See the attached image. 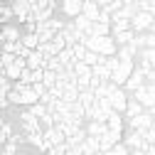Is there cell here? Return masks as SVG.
<instances>
[{
    "mask_svg": "<svg viewBox=\"0 0 155 155\" xmlns=\"http://www.w3.org/2000/svg\"><path fill=\"white\" fill-rule=\"evenodd\" d=\"M148 128H153V116H150V111H145V113H140V116H135V118H130L128 121V130H148Z\"/></svg>",
    "mask_w": 155,
    "mask_h": 155,
    "instance_id": "cell-8",
    "label": "cell"
},
{
    "mask_svg": "<svg viewBox=\"0 0 155 155\" xmlns=\"http://www.w3.org/2000/svg\"><path fill=\"white\" fill-rule=\"evenodd\" d=\"M108 130H116V133H123V116L121 113H111V118L106 121Z\"/></svg>",
    "mask_w": 155,
    "mask_h": 155,
    "instance_id": "cell-18",
    "label": "cell"
},
{
    "mask_svg": "<svg viewBox=\"0 0 155 155\" xmlns=\"http://www.w3.org/2000/svg\"><path fill=\"white\" fill-rule=\"evenodd\" d=\"M12 15H15L12 5H8V3H3V5H0V17H3V22H5V25H8V20H10Z\"/></svg>",
    "mask_w": 155,
    "mask_h": 155,
    "instance_id": "cell-25",
    "label": "cell"
},
{
    "mask_svg": "<svg viewBox=\"0 0 155 155\" xmlns=\"http://www.w3.org/2000/svg\"><path fill=\"white\" fill-rule=\"evenodd\" d=\"M96 101H99V99H96V94L89 89V91H81V96H79V104L84 106V108H91V106H96Z\"/></svg>",
    "mask_w": 155,
    "mask_h": 155,
    "instance_id": "cell-20",
    "label": "cell"
},
{
    "mask_svg": "<svg viewBox=\"0 0 155 155\" xmlns=\"http://www.w3.org/2000/svg\"><path fill=\"white\" fill-rule=\"evenodd\" d=\"M99 143H101V153H108V150H113L118 143H123V133H116V130H106L101 138H99Z\"/></svg>",
    "mask_w": 155,
    "mask_h": 155,
    "instance_id": "cell-7",
    "label": "cell"
},
{
    "mask_svg": "<svg viewBox=\"0 0 155 155\" xmlns=\"http://www.w3.org/2000/svg\"><path fill=\"white\" fill-rule=\"evenodd\" d=\"M35 155H47V153H35Z\"/></svg>",
    "mask_w": 155,
    "mask_h": 155,
    "instance_id": "cell-33",
    "label": "cell"
},
{
    "mask_svg": "<svg viewBox=\"0 0 155 155\" xmlns=\"http://www.w3.org/2000/svg\"><path fill=\"white\" fill-rule=\"evenodd\" d=\"M150 32H153V35H155V25H153V30H150Z\"/></svg>",
    "mask_w": 155,
    "mask_h": 155,
    "instance_id": "cell-34",
    "label": "cell"
},
{
    "mask_svg": "<svg viewBox=\"0 0 155 155\" xmlns=\"http://www.w3.org/2000/svg\"><path fill=\"white\" fill-rule=\"evenodd\" d=\"M140 59L148 62V64L155 69V49H143V52H140Z\"/></svg>",
    "mask_w": 155,
    "mask_h": 155,
    "instance_id": "cell-27",
    "label": "cell"
},
{
    "mask_svg": "<svg viewBox=\"0 0 155 155\" xmlns=\"http://www.w3.org/2000/svg\"><path fill=\"white\" fill-rule=\"evenodd\" d=\"M3 40H5V42H22V35H20L17 27L5 25V27H3Z\"/></svg>",
    "mask_w": 155,
    "mask_h": 155,
    "instance_id": "cell-15",
    "label": "cell"
},
{
    "mask_svg": "<svg viewBox=\"0 0 155 155\" xmlns=\"http://www.w3.org/2000/svg\"><path fill=\"white\" fill-rule=\"evenodd\" d=\"M113 40H116V45L128 47V45H133V42H135V32H133V30H128V32H121V35H113Z\"/></svg>",
    "mask_w": 155,
    "mask_h": 155,
    "instance_id": "cell-17",
    "label": "cell"
},
{
    "mask_svg": "<svg viewBox=\"0 0 155 155\" xmlns=\"http://www.w3.org/2000/svg\"><path fill=\"white\" fill-rule=\"evenodd\" d=\"M45 143H47V153H49L54 145H62V143H67V135H64V130H62L59 126H54V128L45 130Z\"/></svg>",
    "mask_w": 155,
    "mask_h": 155,
    "instance_id": "cell-6",
    "label": "cell"
},
{
    "mask_svg": "<svg viewBox=\"0 0 155 155\" xmlns=\"http://www.w3.org/2000/svg\"><path fill=\"white\" fill-rule=\"evenodd\" d=\"M89 37H111V25L94 22V25H91V30H89Z\"/></svg>",
    "mask_w": 155,
    "mask_h": 155,
    "instance_id": "cell-14",
    "label": "cell"
},
{
    "mask_svg": "<svg viewBox=\"0 0 155 155\" xmlns=\"http://www.w3.org/2000/svg\"><path fill=\"white\" fill-rule=\"evenodd\" d=\"M108 101H111V106H113V111L116 113H126V108H128V96H126V91H123V86H116L113 81H111V89H108Z\"/></svg>",
    "mask_w": 155,
    "mask_h": 155,
    "instance_id": "cell-3",
    "label": "cell"
},
{
    "mask_svg": "<svg viewBox=\"0 0 155 155\" xmlns=\"http://www.w3.org/2000/svg\"><path fill=\"white\" fill-rule=\"evenodd\" d=\"M140 113H145V106H143L140 101L130 99V101H128V108H126V116H128V121H130V118H135V116H140Z\"/></svg>",
    "mask_w": 155,
    "mask_h": 155,
    "instance_id": "cell-16",
    "label": "cell"
},
{
    "mask_svg": "<svg viewBox=\"0 0 155 155\" xmlns=\"http://www.w3.org/2000/svg\"><path fill=\"white\" fill-rule=\"evenodd\" d=\"M74 74H76V79H91V76H94V69H91L89 64L79 62V64L74 67Z\"/></svg>",
    "mask_w": 155,
    "mask_h": 155,
    "instance_id": "cell-19",
    "label": "cell"
},
{
    "mask_svg": "<svg viewBox=\"0 0 155 155\" xmlns=\"http://www.w3.org/2000/svg\"><path fill=\"white\" fill-rule=\"evenodd\" d=\"M133 99H135V101H140L148 111L155 108V84H145L143 89H138V91L133 94Z\"/></svg>",
    "mask_w": 155,
    "mask_h": 155,
    "instance_id": "cell-4",
    "label": "cell"
},
{
    "mask_svg": "<svg viewBox=\"0 0 155 155\" xmlns=\"http://www.w3.org/2000/svg\"><path fill=\"white\" fill-rule=\"evenodd\" d=\"M111 27H113V35H121V32H128V30H133V22H130V20H116Z\"/></svg>",
    "mask_w": 155,
    "mask_h": 155,
    "instance_id": "cell-22",
    "label": "cell"
},
{
    "mask_svg": "<svg viewBox=\"0 0 155 155\" xmlns=\"http://www.w3.org/2000/svg\"><path fill=\"white\" fill-rule=\"evenodd\" d=\"M135 54H140L138 49H135V45H128V47H121L118 49V59H133Z\"/></svg>",
    "mask_w": 155,
    "mask_h": 155,
    "instance_id": "cell-23",
    "label": "cell"
},
{
    "mask_svg": "<svg viewBox=\"0 0 155 155\" xmlns=\"http://www.w3.org/2000/svg\"><path fill=\"white\" fill-rule=\"evenodd\" d=\"M123 143H126L130 150H143V153L150 148V145L145 143V138H143V133H140V130H128V133H126V138H123Z\"/></svg>",
    "mask_w": 155,
    "mask_h": 155,
    "instance_id": "cell-5",
    "label": "cell"
},
{
    "mask_svg": "<svg viewBox=\"0 0 155 155\" xmlns=\"http://www.w3.org/2000/svg\"><path fill=\"white\" fill-rule=\"evenodd\" d=\"M71 52H74V57H76V62H84V59H86V54H89L86 45H74Z\"/></svg>",
    "mask_w": 155,
    "mask_h": 155,
    "instance_id": "cell-24",
    "label": "cell"
},
{
    "mask_svg": "<svg viewBox=\"0 0 155 155\" xmlns=\"http://www.w3.org/2000/svg\"><path fill=\"white\" fill-rule=\"evenodd\" d=\"M86 49L96 52V54H104V57H116L118 54V45H116L113 37H86Z\"/></svg>",
    "mask_w": 155,
    "mask_h": 155,
    "instance_id": "cell-2",
    "label": "cell"
},
{
    "mask_svg": "<svg viewBox=\"0 0 155 155\" xmlns=\"http://www.w3.org/2000/svg\"><path fill=\"white\" fill-rule=\"evenodd\" d=\"M84 17H89L91 22H99V17H101V5H99V0H86L84 3Z\"/></svg>",
    "mask_w": 155,
    "mask_h": 155,
    "instance_id": "cell-10",
    "label": "cell"
},
{
    "mask_svg": "<svg viewBox=\"0 0 155 155\" xmlns=\"http://www.w3.org/2000/svg\"><path fill=\"white\" fill-rule=\"evenodd\" d=\"M145 49H155V35L145 32Z\"/></svg>",
    "mask_w": 155,
    "mask_h": 155,
    "instance_id": "cell-30",
    "label": "cell"
},
{
    "mask_svg": "<svg viewBox=\"0 0 155 155\" xmlns=\"http://www.w3.org/2000/svg\"><path fill=\"white\" fill-rule=\"evenodd\" d=\"M62 10H64L67 17H74V20H76V17L84 12V0H64Z\"/></svg>",
    "mask_w": 155,
    "mask_h": 155,
    "instance_id": "cell-9",
    "label": "cell"
},
{
    "mask_svg": "<svg viewBox=\"0 0 155 155\" xmlns=\"http://www.w3.org/2000/svg\"><path fill=\"white\" fill-rule=\"evenodd\" d=\"M145 155H155V145H150V148L145 150Z\"/></svg>",
    "mask_w": 155,
    "mask_h": 155,
    "instance_id": "cell-31",
    "label": "cell"
},
{
    "mask_svg": "<svg viewBox=\"0 0 155 155\" xmlns=\"http://www.w3.org/2000/svg\"><path fill=\"white\" fill-rule=\"evenodd\" d=\"M17 145H20V143H15V140L5 143V148H3V155H15V153H17Z\"/></svg>",
    "mask_w": 155,
    "mask_h": 155,
    "instance_id": "cell-29",
    "label": "cell"
},
{
    "mask_svg": "<svg viewBox=\"0 0 155 155\" xmlns=\"http://www.w3.org/2000/svg\"><path fill=\"white\" fill-rule=\"evenodd\" d=\"M94 76H96L99 81H111V69L106 67V62L99 64V67H94Z\"/></svg>",
    "mask_w": 155,
    "mask_h": 155,
    "instance_id": "cell-21",
    "label": "cell"
},
{
    "mask_svg": "<svg viewBox=\"0 0 155 155\" xmlns=\"http://www.w3.org/2000/svg\"><path fill=\"white\" fill-rule=\"evenodd\" d=\"M106 130H108L106 123H99V121H89V123H86V133L91 135V138H101Z\"/></svg>",
    "mask_w": 155,
    "mask_h": 155,
    "instance_id": "cell-13",
    "label": "cell"
},
{
    "mask_svg": "<svg viewBox=\"0 0 155 155\" xmlns=\"http://www.w3.org/2000/svg\"><path fill=\"white\" fill-rule=\"evenodd\" d=\"M8 99H10V104H15V106H35V104L42 101L40 94L35 91V86L22 84V81H15V86H12V91H10Z\"/></svg>",
    "mask_w": 155,
    "mask_h": 155,
    "instance_id": "cell-1",
    "label": "cell"
},
{
    "mask_svg": "<svg viewBox=\"0 0 155 155\" xmlns=\"http://www.w3.org/2000/svg\"><path fill=\"white\" fill-rule=\"evenodd\" d=\"M22 45H25V49L37 52V49H40V35H37V32H25L22 35Z\"/></svg>",
    "mask_w": 155,
    "mask_h": 155,
    "instance_id": "cell-12",
    "label": "cell"
},
{
    "mask_svg": "<svg viewBox=\"0 0 155 155\" xmlns=\"http://www.w3.org/2000/svg\"><path fill=\"white\" fill-rule=\"evenodd\" d=\"M130 155H145L143 150H130Z\"/></svg>",
    "mask_w": 155,
    "mask_h": 155,
    "instance_id": "cell-32",
    "label": "cell"
},
{
    "mask_svg": "<svg viewBox=\"0 0 155 155\" xmlns=\"http://www.w3.org/2000/svg\"><path fill=\"white\" fill-rule=\"evenodd\" d=\"M0 135H3L5 143L12 140V126H10V121H3V133H0Z\"/></svg>",
    "mask_w": 155,
    "mask_h": 155,
    "instance_id": "cell-28",
    "label": "cell"
},
{
    "mask_svg": "<svg viewBox=\"0 0 155 155\" xmlns=\"http://www.w3.org/2000/svg\"><path fill=\"white\" fill-rule=\"evenodd\" d=\"M104 155H130V148H128L126 143H118L113 150H108V153H104Z\"/></svg>",
    "mask_w": 155,
    "mask_h": 155,
    "instance_id": "cell-26",
    "label": "cell"
},
{
    "mask_svg": "<svg viewBox=\"0 0 155 155\" xmlns=\"http://www.w3.org/2000/svg\"><path fill=\"white\" fill-rule=\"evenodd\" d=\"M27 67H30V69H47V57H45L40 49H37V52H30Z\"/></svg>",
    "mask_w": 155,
    "mask_h": 155,
    "instance_id": "cell-11",
    "label": "cell"
}]
</instances>
